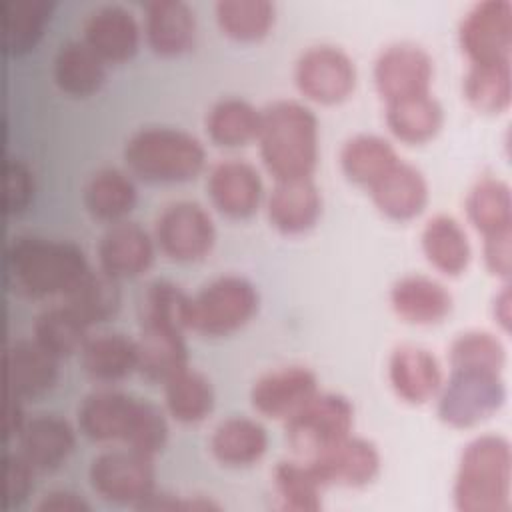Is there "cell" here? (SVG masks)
<instances>
[{
    "label": "cell",
    "instance_id": "obj_1",
    "mask_svg": "<svg viewBox=\"0 0 512 512\" xmlns=\"http://www.w3.org/2000/svg\"><path fill=\"white\" fill-rule=\"evenodd\" d=\"M80 246L34 234H18L6 246V274L26 298L64 296L88 270Z\"/></svg>",
    "mask_w": 512,
    "mask_h": 512
},
{
    "label": "cell",
    "instance_id": "obj_2",
    "mask_svg": "<svg viewBox=\"0 0 512 512\" xmlns=\"http://www.w3.org/2000/svg\"><path fill=\"white\" fill-rule=\"evenodd\" d=\"M260 112L256 144L268 174L276 182L312 178L318 164L314 112L296 100H276Z\"/></svg>",
    "mask_w": 512,
    "mask_h": 512
},
{
    "label": "cell",
    "instance_id": "obj_3",
    "mask_svg": "<svg viewBox=\"0 0 512 512\" xmlns=\"http://www.w3.org/2000/svg\"><path fill=\"white\" fill-rule=\"evenodd\" d=\"M512 482L510 442L500 434L470 440L458 460L452 498L460 512H508Z\"/></svg>",
    "mask_w": 512,
    "mask_h": 512
},
{
    "label": "cell",
    "instance_id": "obj_4",
    "mask_svg": "<svg viewBox=\"0 0 512 512\" xmlns=\"http://www.w3.org/2000/svg\"><path fill=\"white\" fill-rule=\"evenodd\" d=\"M124 164L150 184H178L196 178L206 162L200 140L180 128L146 126L124 144Z\"/></svg>",
    "mask_w": 512,
    "mask_h": 512
},
{
    "label": "cell",
    "instance_id": "obj_5",
    "mask_svg": "<svg viewBox=\"0 0 512 512\" xmlns=\"http://www.w3.org/2000/svg\"><path fill=\"white\" fill-rule=\"evenodd\" d=\"M258 310L254 284L236 274H224L190 296L188 330L218 338L242 328Z\"/></svg>",
    "mask_w": 512,
    "mask_h": 512
},
{
    "label": "cell",
    "instance_id": "obj_6",
    "mask_svg": "<svg viewBox=\"0 0 512 512\" xmlns=\"http://www.w3.org/2000/svg\"><path fill=\"white\" fill-rule=\"evenodd\" d=\"M354 424L350 400L336 392H316L284 420L286 444L308 460L346 438Z\"/></svg>",
    "mask_w": 512,
    "mask_h": 512
},
{
    "label": "cell",
    "instance_id": "obj_7",
    "mask_svg": "<svg viewBox=\"0 0 512 512\" xmlns=\"http://www.w3.org/2000/svg\"><path fill=\"white\" fill-rule=\"evenodd\" d=\"M506 402V384L500 374L452 370L436 394V414L452 428H472Z\"/></svg>",
    "mask_w": 512,
    "mask_h": 512
},
{
    "label": "cell",
    "instance_id": "obj_8",
    "mask_svg": "<svg viewBox=\"0 0 512 512\" xmlns=\"http://www.w3.org/2000/svg\"><path fill=\"white\" fill-rule=\"evenodd\" d=\"M88 482L102 500L136 508L154 490L152 456L126 446L104 450L90 460Z\"/></svg>",
    "mask_w": 512,
    "mask_h": 512
},
{
    "label": "cell",
    "instance_id": "obj_9",
    "mask_svg": "<svg viewBox=\"0 0 512 512\" xmlns=\"http://www.w3.org/2000/svg\"><path fill=\"white\" fill-rule=\"evenodd\" d=\"M214 238L210 214L190 200L164 206L154 220V244L174 262L202 260L212 250Z\"/></svg>",
    "mask_w": 512,
    "mask_h": 512
},
{
    "label": "cell",
    "instance_id": "obj_10",
    "mask_svg": "<svg viewBox=\"0 0 512 512\" xmlns=\"http://www.w3.org/2000/svg\"><path fill=\"white\" fill-rule=\"evenodd\" d=\"M458 42L468 64L510 62L512 4L508 0L474 4L460 20Z\"/></svg>",
    "mask_w": 512,
    "mask_h": 512
},
{
    "label": "cell",
    "instance_id": "obj_11",
    "mask_svg": "<svg viewBox=\"0 0 512 512\" xmlns=\"http://www.w3.org/2000/svg\"><path fill=\"white\" fill-rule=\"evenodd\" d=\"M294 82L302 96L318 104H338L356 86V66L352 58L330 44L306 48L294 66Z\"/></svg>",
    "mask_w": 512,
    "mask_h": 512
},
{
    "label": "cell",
    "instance_id": "obj_12",
    "mask_svg": "<svg viewBox=\"0 0 512 512\" xmlns=\"http://www.w3.org/2000/svg\"><path fill=\"white\" fill-rule=\"evenodd\" d=\"M372 74L378 96L386 104H392L430 94L434 62L422 46L412 42H396L378 54Z\"/></svg>",
    "mask_w": 512,
    "mask_h": 512
},
{
    "label": "cell",
    "instance_id": "obj_13",
    "mask_svg": "<svg viewBox=\"0 0 512 512\" xmlns=\"http://www.w3.org/2000/svg\"><path fill=\"white\" fill-rule=\"evenodd\" d=\"M140 398L120 390L100 388L88 392L76 408L78 432L90 442L126 444Z\"/></svg>",
    "mask_w": 512,
    "mask_h": 512
},
{
    "label": "cell",
    "instance_id": "obj_14",
    "mask_svg": "<svg viewBox=\"0 0 512 512\" xmlns=\"http://www.w3.org/2000/svg\"><path fill=\"white\" fill-rule=\"evenodd\" d=\"M316 392V374L306 366L290 364L258 376L250 388V404L266 418L286 420Z\"/></svg>",
    "mask_w": 512,
    "mask_h": 512
},
{
    "label": "cell",
    "instance_id": "obj_15",
    "mask_svg": "<svg viewBox=\"0 0 512 512\" xmlns=\"http://www.w3.org/2000/svg\"><path fill=\"white\" fill-rule=\"evenodd\" d=\"M206 192L220 214L242 220L258 210L264 188L258 170L250 162L226 158L210 168Z\"/></svg>",
    "mask_w": 512,
    "mask_h": 512
},
{
    "label": "cell",
    "instance_id": "obj_16",
    "mask_svg": "<svg viewBox=\"0 0 512 512\" xmlns=\"http://www.w3.org/2000/svg\"><path fill=\"white\" fill-rule=\"evenodd\" d=\"M304 462L312 468L322 486H366L380 470V454L376 446L370 440L352 434Z\"/></svg>",
    "mask_w": 512,
    "mask_h": 512
},
{
    "label": "cell",
    "instance_id": "obj_17",
    "mask_svg": "<svg viewBox=\"0 0 512 512\" xmlns=\"http://www.w3.org/2000/svg\"><path fill=\"white\" fill-rule=\"evenodd\" d=\"M98 268L116 280L134 278L154 260V238L136 222L108 224L96 246Z\"/></svg>",
    "mask_w": 512,
    "mask_h": 512
},
{
    "label": "cell",
    "instance_id": "obj_18",
    "mask_svg": "<svg viewBox=\"0 0 512 512\" xmlns=\"http://www.w3.org/2000/svg\"><path fill=\"white\" fill-rule=\"evenodd\" d=\"M82 42L104 62L118 64L136 54L140 26L130 10L118 4H104L86 16Z\"/></svg>",
    "mask_w": 512,
    "mask_h": 512
},
{
    "label": "cell",
    "instance_id": "obj_19",
    "mask_svg": "<svg viewBox=\"0 0 512 512\" xmlns=\"http://www.w3.org/2000/svg\"><path fill=\"white\" fill-rule=\"evenodd\" d=\"M388 382L402 402L418 406L436 398L444 380L440 364L430 350L400 344L388 358Z\"/></svg>",
    "mask_w": 512,
    "mask_h": 512
},
{
    "label": "cell",
    "instance_id": "obj_20",
    "mask_svg": "<svg viewBox=\"0 0 512 512\" xmlns=\"http://www.w3.org/2000/svg\"><path fill=\"white\" fill-rule=\"evenodd\" d=\"M76 442L74 428L56 414H34L16 432V452H20L36 472L58 468Z\"/></svg>",
    "mask_w": 512,
    "mask_h": 512
},
{
    "label": "cell",
    "instance_id": "obj_21",
    "mask_svg": "<svg viewBox=\"0 0 512 512\" xmlns=\"http://www.w3.org/2000/svg\"><path fill=\"white\" fill-rule=\"evenodd\" d=\"M6 392L16 398H36L58 378V360L32 338L12 340L4 350Z\"/></svg>",
    "mask_w": 512,
    "mask_h": 512
},
{
    "label": "cell",
    "instance_id": "obj_22",
    "mask_svg": "<svg viewBox=\"0 0 512 512\" xmlns=\"http://www.w3.org/2000/svg\"><path fill=\"white\" fill-rule=\"evenodd\" d=\"M144 38L164 58L188 52L196 38V18L182 0H150L144 6Z\"/></svg>",
    "mask_w": 512,
    "mask_h": 512
},
{
    "label": "cell",
    "instance_id": "obj_23",
    "mask_svg": "<svg viewBox=\"0 0 512 512\" xmlns=\"http://www.w3.org/2000/svg\"><path fill=\"white\" fill-rule=\"evenodd\" d=\"M368 194L378 212L390 220L404 222L424 210L428 202V182L416 166L398 160L368 188Z\"/></svg>",
    "mask_w": 512,
    "mask_h": 512
},
{
    "label": "cell",
    "instance_id": "obj_24",
    "mask_svg": "<svg viewBox=\"0 0 512 512\" xmlns=\"http://www.w3.org/2000/svg\"><path fill=\"white\" fill-rule=\"evenodd\" d=\"M388 298L394 314L414 326L438 324L452 310V294L448 288L422 274L398 278L392 284Z\"/></svg>",
    "mask_w": 512,
    "mask_h": 512
},
{
    "label": "cell",
    "instance_id": "obj_25",
    "mask_svg": "<svg viewBox=\"0 0 512 512\" xmlns=\"http://www.w3.org/2000/svg\"><path fill=\"white\" fill-rule=\"evenodd\" d=\"M322 212V196L312 178L280 180L266 198V216L272 228L282 234L310 230Z\"/></svg>",
    "mask_w": 512,
    "mask_h": 512
},
{
    "label": "cell",
    "instance_id": "obj_26",
    "mask_svg": "<svg viewBox=\"0 0 512 512\" xmlns=\"http://www.w3.org/2000/svg\"><path fill=\"white\" fill-rule=\"evenodd\" d=\"M212 456L230 468L258 462L268 448L266 428L246 416H230L216 424L208 440Z\"/></svg>",
    "mask_w": 512,
    "mask_h": 512
},
{
    "label": "cell",
    "instance_id": "obj_27",
    "mask_svg": "<svg viewBox=\"0 0 512 512\" xmlns=\"http://www.w3.org/2000/svg\"><path fill=\"white\" fill-rule=\"evenodd\" d=\"M52 78L60 92L72 98H88L100 90L106 78V62L82 40H68L54 54Z\"/></svg>",
    "mask_w": 512,
    "mask_h": 512
},
{
    "label": "cell",
    "instance_id": "obj_28",
    "mask_svg": "<svg viewBox=\"0 0 512 512\" xmlns=\"http://www.w3.org/2000/svg\"><path fill=\"white\" fill-rule=\"evenodd\" d=\"M82 372L96 382H118L136 370V340L120 332L88 336L78 352Z\"/></svg>",
    "mask_w": 512,
    "mask_h": 512
},
{
    "label": "cell",
    "instance_id": "obj_29",
    "mask_svg": "<svg viewBox=\"0 0 512 512\" xmlns=\"http://www.w3.org/2000/svg\"><path fill=\"white\" fill-rule=\"evenodd\" d=\"M188 366V350L182 332L140 328L136 338V372L154 384H164Z\"/></svg>",
    "mask_w": 512,
    "mask_h": 512
},
{
    "label": "cell",
    "instance_id": "obj_30",
    "mask_svg": "<svg viewBox=\"0 0 512 512\" xmlns=\"http://www.w3.org/2000/svg\"><path fill=\"white\" fill-rule=\"evenodd\" d=\"M420 244L426 260L444 276H460L470 262L472 250L464 228L446 214L426 220Z\"/></svg>",
    "mask_w": 512,
    "mask_h": 512
},
{
    "label": "cell",
    "instance_id": "obj_31",
    "mask_svg": "<svg viewBox=\"0 0 512 512\" xmlns=\"http://www.w3.org/2000/svg\"><path fill=\"white\" fill-rule=\"evenodd\" d=\"M394 146L376 134H356L340 148L342 174L356 186L370 188L384 172L398 162Z\"/></svg>",
    "mask_w": 512,
    "mask_h": 512
},
{
    "label": "cell",
    "instance_id": "obj_32",
    "mask_svg": "<svg viewBox=\"0 0 512 512\" xmlns=\"http://www.w3.org/2000/svg\"><path fill=\"white\" fill-rule=\"evenodd\" d=\"M86 212L100 222H120L136 202V188L128 174L118 168L94 172L82 192Z\"/></svg>",
    "mask_w": 512,
    "mask_h": 512
},
{
    "label": "cell",
    "instance_id": "obj_33",
    "mask_svg": "<svg viewBox=\"0 0 512 512\" xmlns=\"http://www.w3.org/2000/svg\"><path fill=\"white\" fill-rule=\"evenodd\" d=\"M88 324L64 302L42 308L32 320V340L56 360L78 354L88 338Z\"/></svg>",
    "mask_w": 512,
    "mask_h": 512
},
{
    "label": "cell",
    "instance_id": "obj_34",
    "mask_svg": "<svg viewBox=\"0 0 512 512\" xmlns=\"http://www.w3.org/2000/svg\"><path fill=\"white\" fill-rule=\"evenodd\" d=\"M386 126L404 144H424L432 140L444 122V110L432 94H422L386 104Z\"/></svg>",
    "mask_w": 512,
    "mask_h": 512
},
{
    "label": "cell",
    "instance_id": "obj_35",
    "mask_svg": "<svg viewBox=\"0 0 512 512\" xmlns=\"http://www.w3.org/2000/svg\"><path fill=\"white\" fill-rule=\"evenodd\" d=\"M466 214L482 236L512 230L510 186L496 176L478 178L466 196Z\"/></svg>",
    "mask_w": 512,
    "mask_h": 512
},
{
    "label": "cell",
    "instance_id": "obj_36",
    "mask_svg": "<svg viewBox=\"0 0 512 512\" xmlns=\"http://www.w3.org/2000/svg\"><path fill=\"white\" fill-rule=\"evenodd\" d=\"M164 408L180 424L202 422L214 406L210 380L190 366L176 372L164 384Z\"/></svg>",
    "mask_w": 512,
    "mask_h": 512
},
{
    "label": "cell",
    "instance_id": "obj_37",
    "mask_svg": "<svg viewBox=\"0 0 512 512\" xmlns=\"http://www.w3.org/2000/svg\"><path fill=\"white\" fill-rule=\"evenodd\" d=\"M262 112L242 98H222L206 114L204 126L216 146L238 148L258 138Z\"/></svg>",
    "mask_w": 512,
    "mask_h": 512
},
{
    "label": "cell",
    "instance_id": "obj_38",
    "mask_svg": "<svg viewBox=\"0 0 512 512\" xmlns=\"http://www.w3.org/2000/svg\"><path fill=\"white\" fill-rule=\"evenodd\" d=\"M138 324L140 328L160 330H188L190 296L170 280H152L138 300Z\"/></svg>",
    "mask_w": 512,
    "mask_h": 512
},
{
    "label": "cell",
    "instance_id": "obj_39",
    "mask_svg": "<svg viewBox=\"0 0 512 512\" xmlns=\"http://www.w3.org/2000/svg\"><path fill=\"white\" fill-rule=\"evenodd\" d=\"M60 302L74 310L88 326L106 322L120 306L118 280L100 268H88L84 276L60 298Z\"/></svg>",
    "mask_w": 512,
    "mask_h": 512
},
{
    "label": "cell",
    "instance_id": "obj_40",
    "mask_svg": "<svg viewBox=\"0 0 512 512\" xmlns=\"http://www.w3.org/2000/svg\"><path fill=\"white\" fill-rule=\"evenodd\" d=\"M214 18L224 36L236 42L262 40L276 18V8L268 0H218Z\"/></svg>",
    "mask_w": 512,
    "mask_h": 512
},
{
    "label": "cell",
    "instance_id": "obj_41",
    "mask_svg": "<svg viewBox=\"0 0 512 512\" xmlns=\"http://www.w3.org/2000/svg\"><path fill=\"white\" fill-rule=\"evenodd\" d=\"M462 88L468 104L482 114H500L508 110L512 98L510 62L470 64Z\"/></svg>",
    "mask_w": 512,
    "mask_h": 512
},
{
    "label": "cell",
    "instance_id": "obj_42",
    "mask_svg": "<svg viewBox=\"0 0 512 512\" xmlns=\"http://www.w3.org/2000/svg\"><path fill=\"white\" fill-rule=\"evenodd\" d=\"M278 506L288 512H316L322 508V482L304 460H280L272 470Z\"/></svg>",
    "mask_w": 512,
    "mask_h": 512
},
{
    "label": "cell",
    "instance_id": "obj_43",
    "mask_svg": "<svg viewBox=\"0 0 512 512\" xmlns=\"http://www.w3.org/2000/svg\"><path fill=\"white\" fill-rule=\"evenodd\" d=\"M50 12L52 4L46 0H6L2 6L4 52L16 56L28 52L42 36Z\"/></svg>",
    "mask_w": 512,
    "mask_h": 512
},
{
    "label": "cell",
    "instance_id": "obj_44",
    "mask_svg": "<svg viewBox=\"0 0 512 512\" xmlns=\"http://www.w3.org/2000/svg\"><path fill=\"white\" fill-rule=\"evenodd\" d=\"M448 362L452 370L502 374L506 364V348L492 332L468 330L450 342Z\"/></svg>",
    "mask_w": 512,
    "mask_h": 512
},
{
    "label": "cell",
    "instance_id": "obj_45",
    "mask_svg": "<svg viewBox=\"0 0 512 512\" xmlns=\"http://www.w3.org/2000/svg\"><path fill=\"white\" fill-rule=\"evenodd\" d=\"M32 190L34 180L28 166L18 158H8L4 166V212H22L32 198Z\"/></svg>",
    "mask_w": 512,
    "mask_h": 512
},
{
    "label": "cell",
    "instance_id": "obj_46",
    "mask_svg": "<svg viewBox=\"0 0 512 512\" xmlns=\"http://www.w3.org/2000/svg\"><path fill=\"white\" fill-rule=\"evenodd\" d=\"M4 464V508L18 506L32 488L34 468L20 452H6L2 458Z\"/></svg>",
    "mask_w": 512,
    "mask_h": 512
},
{
    "label": "cell",
    "instance_id": "obj_47",
    "mask_svg": "<svg viewBox=\"0 0 512 512\" xmlns=\"http://www.w3.org/2000/svg\"><path fill=\"white\" fill-rule=\"evenodd\" d=\"M482 258L492 276L508 282L512 272V230L484 236Z\"/></svg>",
    "mask_w": 512,
    "mask_h": 512
},
{
    "label": "cell",
    "instance_id": "obj_48",
    "mask_svg": "<svg viewBox=\"0 0 512 512\" xmlns=\"http://www.w3.org/2000/svg\"><path fill=\"white\" fill-rule=\"evenodd\" d=\"M138 510H218V504L202 496H176L152 490L138 506Z\"/></svg>",
    "mask_w": 512,
    "mask_h": 512
},
{
    "label": "cell",
    "instance_id": "obj_49",
    "mask_svg": "<svg viewBox=\"0 0 512 512\" xmlns=\"http://www.w3.org/2000/svg\"><path fill=\"white\" fill-rule=\"evenodd\" d=\"M34 510L38 512H86L90 510V504L76 492L56 488L50 492H44L40 500L34 504Z\"/></svg>",
    "mask_w": 512,
    "mask_h": 512
},
{
    "label": "cell",
    "instance_id": "obj_50",
    "mask_svg": "<svg viewBox=\"0 0 512 512\" xmlns=\"http://www.w3.org/2000/svg\"><path fill=\"white\" fill-rule=\"evenodd\" d=\"M492 314H494V320L502 326V330L508 332L510 318H512V294H510V286L508 284H504L500 288V292L494 296Z\"/></svg>",
    "mask_w": 512,
    "mask_h": 512
},
{
    "label": "cell",
    "instance_id": "obj_51",
    "mask_svg": "<svg viewBox=\"0 0 512 512\" xmlns=\"http://www.w3.org/2000/svg\"><path fill=\"white\" fill-rule=\"evenodd\" d=\"M24 418H22V408H20V398L8 394L6 398V420H4V436H16V432L20 430Z\"/></svg>",
    "mask_w": 512,
    "mask_h": 512
}]
</instances>
